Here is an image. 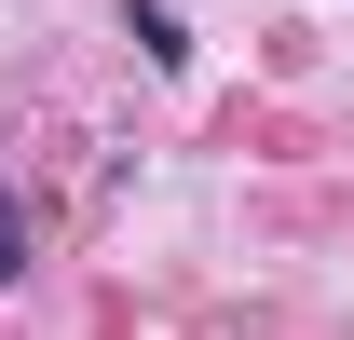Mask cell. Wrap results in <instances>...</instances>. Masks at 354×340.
Segmentation results:
<instances>
[{
    "mask_svg": "<svg viewBox=\"0 0 354 340\" xmlns=\"http://www.w3.org/2000/svg\"><path fill=\"white\" fill-rule=\"evenodd\" d=\"M123 28H136V55H150V68H191V28H177L164 0H123Z\"/></svg>",
    "mask_w": 354,
    "mask_h": 340,
    "instance_id": "obj_1",
    "label": "cell"
},
{
    "mask_svg": "<svg viewBox=\"0 0 354 340\" xmlns=\"http://www.w3.org/2000/svg\"><path fill=\"white\" fill-rule=\"evenodd\" d=\"M14 272H28V205L0 191V286H14Z\"/></svg>",
    "mask_w": 354,
    "mask_h": 340,
    "instance_id": "obj_2",
    "label": "cell"
}]
</instances>
